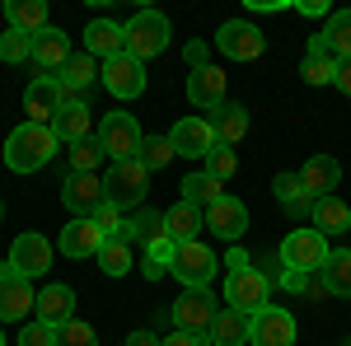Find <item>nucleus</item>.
<instances>
[{
  "mask_svg": "<svg viewBox=\"0 0 351 346\" xmlns=\"http://www.w3.org/2000/svg\"><path fill=\"white\" fill-rule=\"evenodd\" d=\"M248 346H295V314L291 309H258L248 323Z\"/></svg>",
  "mask_w": 351,
  "mask_h": 346,
  "instance_id": "ddd939ff",
  "label": "nucleus"
},
{
  "mask_svg": "<svg viewBox=\"0 0 351 346\" xmlns=\"http://www.w3.org/2000/svg\"><path fill=\"white\" fill-rule=\"evenodd\" d=\"M211 127H216L220 145H239L243 136H248V108H243V103H225L216 112V122H211Z\"/></svg>",
  "mask_w": 351,
  "mask_h": 346,
  "instance_id": "473e14b6",
  "label": "nucleus"
},
{
  "mask_svg": "<svg viewBox=\"0 0 351 346\" xmlns=\"http://www.w3.org/2000/svg\"><path fill=\"white\" fill-rule=\"evenodd\" d=\"M314 230H319L324 239L347 234L351 230V206L342 201V197H319V201H314Z\"/></svg>",
  "mask_w": 351,
  "mask_h": 346,
  "instance_id": "bb28decb",
  "label": "nucleus"
},
{
  "mask_svg": "<svg viewBox=\"0 0 351 346\" xmlns=\"http://www.w3.org/2000/svg\"><path fill=\"white\" fill-rule=\"evenodd\" d=\"M5 24L19 33H43L47 28V5L43 0H10L5 5Z\"/></svg>",
  "mask_w": 351,
  "mask_h": 346,
  "instance_id": "c85d7f7f",
  "label": "nucleus"
},
{
  "mask_svg": "<svg viewBox=\"0 0 351 346\" xmlns=\"http://www.w3.org/2000/svg\"><path fill=\"white\" fill-rule=\"evenodd\" d=\"M169 271L183 281V291H206L211 276L220 271V258L202 239H192V243H178V253H173V267H169Z\"/></svg>",
  "mask_w": 351,
  "mask_h": 346,
  "instance_id": "423d86ee",
  "label": "nucleus"
},
{
  "mask_svg": "<svg viewBox=\"0 0 351 346\" xmlns=\"http://www.w3.org/2000/svg\"><path fill=\"white\" fill-rule=\"evenodd\" d=\"M173 253H178V243H173V239L150 243V248H145V267H141V271H145V281H160L164 271L173 267Z\"/></svg>",
  "mask_w": 351,
  "mask_h": 346,
  "instance_id": "ea45409f",
  "label": "nucleus"
},
{
  "mask_svg": "<svg viewBox=\"0 0 351 346\" xmlns=\"http://www.w3.org/2000/svg\"><path fill=\"white\" fill-rule=\"evenodd\" d=\"M164 346H206V337H188V332H173V337H164Z\"/></svg>",
  "mask_w": 351,
  "mask_h": 346,
  "instance_id": "864d4df0",
  "label": "nucleus"
},
{
  "mask_svg": "<svg viewBox=\"0 0 351 346\" xmlns=\"http://www.w3.org/2000/svg\"><path fill=\"white\" fill-rule=\"evenodd\" d=\"M0 61H5V66H19V61H33V33H19V28H5V33H0Z\"/></svg>",
  "mask_w": 351,
  "mask_h": 346,
  "instance_id": "4c0bfd02",
  "label": "nucleus"
},
{
  "mask_svg": "<svg viewBox=\"0 0 351 346\" xmlns=\"http://www.w3.org/2000/svg\"><path fill=\"white\" fill-rule=\"evenodd\" d=\"M220 197H225V187H220L211 173H188V178H183V201H188L192 211H211Z\"/></svg>",
  "mask_w": 351,
  "mask_h": 346,
  "instance_id": "7c9ffc66",
  "label": "nucleus"
},
{
  "mask_svg": "<svg viewBox=\"0 0 351 346\" xmlns=\"http://www.w3.org/2000/svg\"><path fill=\"white\" fill-rule=\"evenodd\" d=\"M56 248H61L66 258H99V248H104V230H99L94 220H71V225L61 230Z\"/></svg>",
  "mask_w": 351,
  "mask_h": 346,
  "instance_id": "4be33fe9",
  "label": "nucleus"
},
{
  "mask_svg": "<svg viewBox=\"0 0 351 346\" xmlns=\"http://www.w3.org/2000/svg\"><path fill=\"white\" fill-rule=\"evenodd\" d=\"M173 42V28L164 19L160 10H141L132 14V24H127V52L136 61H150V56H164V47Z\"/></svg>",
  "mask_w": 351,
  "mask_h": 346,
  "instance_id": "20e7f679",
  "label": "nucleus"
},
{
  "mask_svg": "<svg viewBox=\"0 0 351 346\" xmlns=\"http://www.w3.org/2000/svg\"><path fill=\"white\" fill-rule=\"evenodd\" d=\"M328 253H332L328 239L309 225V230H291V234L281 239V253H276V258H281L286 271H319V267L328 262Z\"/></svg>",
  "mask_w": 351,
  "mask_h": 346,
  "instance_id": "0eeeda50",
  "label": "nucleus"
},
{
  "mask_svg": "<svg viewBox=\"0 0 351 346\" xmlns=\"http://www.w3.org/2000/svg\"><path fill=\"white\" fill-rule=\"evenodd\" d=\"M0 220H5V201H0Z\"/></svg>",
  "mask_w": 351,
  "mask_h": 346,
  "instance_id": "6e6d98bb",
  "label": "nucleus"
},
{
  "mask_svg": "<svg viewBox=\"0 0 351 346\" xmlns=\"http://www.w3.org/2000/svg\"><path fill=\"white\" fill-rule=\"evenodd\" d=\"M164 220H169V239H173V243H192V239H202V211H192L188 201L169 206V211H164Z\"/></svg>",
  "mask_w": 351,
  "mask_h": 346,
  "instance_id": "72a5a7b5",
  "label": "nucleus"
},
{
  "mask_svg": "<svg viewBox=\"0 0 351 346\" xmlns=\"http://www.w3.org/2000/svg\"><path fill=\"white\" fill-rule=\"evenodd\" d=\"M319 271H324L328 295H351V253H347V248H332L328 262L319 267Z\"/></svg>",
  "mask_w": 351,
  "mask_h": 346,
  "instance_id": "c9c22d12",
  "label": "nucleus"
},
{
  "mask_svg": "<svg viewBox=\"0 0 351 346\" xmlns=\"http://www.w3.org/2000/svg\"><path fill=\"white\" fill-rule=\"evenodd\" d=\"M84 52H89V56H104V61L122 56V52H127V24L94 19V24L84 28Z\"/></svg>",
  "mask_w": 351,
  "mask_h": 346,
  "instance_id": "412c9836",
  "label": "nucleus"
},
{
  "mask_svg": "<svg viewBox=\"0 0 351 346\" xmlns=\"http://www.w3.org/2000/svg\"><path fill=\"white\" fill-rule=\"evenodd\" d=\"M267 295H271V281L258 271V267H248V271H230L225 276V309H239V314H258V309H267Z\"/></svg>",
  "mask_w": 351,
  "mask_h": 346,
  "instance_id": "6e6552de",
  "label": "nucleus"
},
{
  "mask_svg": "<svg viewBox=\"0 0 351 346\" xmlns=\"http://www.w3.org/2000/svg\"><path fill=\"white\" fill-rule=\"evenodd\" d=\"M300 183H304V192L319 201V197H332V187L342 183V164L332 160V155H314V160L300 169Z\"/></svg>",
  "mask_w": 351,
  "mask_h": 346,
  "instance_id": "b1692460",
  "label": "nucleus"
},
{
  "mask_svg": "<svg viewBox=\"0 0 351 346\" xmlns=\"http://www.w3.org/2000/svg\"><path fill=\"white\" fill-rule=\"evenodd\" d=\"M295 10H300V14H304V19H324V14H328V19H332V10H328V0H300Z\"/></svg>",
  "mask_w": 351,
  "mask_h": 346,
  "instance_id": "09e8293b",
  "label": "nucleus"
},
{
  "mask_svg": "<svg viewBox=\"0 0 351 346\" xmlns=\"http://www.w3.org/2000/svg\"><path fill=\"white\" fill-rule=\"evenodd\" d=\"M33 314H38V323H47V328H66V323L75 319V291H71L66 281L43 286V291H38V304H33Z\"/></svg>",
  "mask_w": 351,
  "mask_h": 346,
  "instance_id": "f3484780",
  "label": "nucleus"
},
{
  "mask_svg": "<svg viewBox=\"0 0 351 346\" xmlns=\"http://www.w3.org/2000/svg\"><path fill=\"white\" fill-rule=\"evenodd\" d=\"M271 192H276V201L286 206L291 215H314V197L304 192V183H300V173H276V183H271Z\"/></svg>",
  "mask_w": 351,
  "mask_h": 346,
  "instance_id": "cd10ccee",
  "label": "nucleus"
},
{
  "mask_svg": "<svg viewBox=\"0 0 351 346\" xmlns=\"http://www.w3.org/2000/svg\"><path fill=\"white\" fill-rule=\"evenodd\" d=\"M216 47L230 61H258V56L267 52V38H263V28L248 24V19H225L216 33Z\"/></svg>",
  "mask_w": 351,
  "mask_h": 346,
  "instance_id": "9b49d317",
  "label": "nucleus"
},
{
  "mask_svg": "<svg viewBox=\"0 0 351 346\" xmlns=\"http://www.w3.org/2000/svg\"><path fill=\"white\" fill-rule=\"evenodd\" d=\"M234 169H239V155L230 150V145H216L206 160H202V173H211L216 183H225V178H234Z\"/></svg>",
  "mask_w": 351,
  "mask_h": 346,
  "instance_id": "a19ab883",
  "label": "nucleus"
},
{
  "mask_svg": "<svg viewBox=\"0 0 351 346\" xmlns=\"http://www.w3.org/2000/svg\"><path fill=\"white\" fill-rule=\"evenodd\" d=\"M0 346H5V332H0Z\"/></svg>",
  "mask_w": 351,
  "mask_h": 346,
  "instance_id": "4d7b16f0",
  "label": "nucleus"
},
{
  "mask_svg": "<svg viewBox=\"0 0 351 346\" xmlns=\"http://www.w3.org/2000/svg\"><path fill=\"white\" fill-rule=\"evenodd\" d=\"M248 314H239V309H220L216 323H211V342L216 346H243L248 342Z\"/></svg>",
  "mask_w": 351,
  "mask_h": 346,
  "instance_id": "2f4dec72",
  "label": "nucleus"
},
{
  "mask_svg": "<svg viewBox=\"0 0 351 346\" xmlns=\"http://www.w3.org/2000/svg\"><path fill=\"white\" fill-rule=\"evenodd\" d=\"M99 145H104V155H108L112 164H122V160H141L145 132H141V122H136L132 112H108V117L99 122Z\"/></svg>",
  "mask_w": 351,
  "mask_h": 346,
  "instance_id": "7ed1b4c3",
  "label": "nucleus"
},
{
  "mask_svg": "<svg viewBox=\"0 0 351 346\" xmlns=\"http://www.w3.org/2000/svg\"><path fill=\"white\" fill-rule=\"evenodd\" d=\"M122 346H164V337H155V332H132Z\"/></svg>",
  "mask_w": 351,
  "mask_h": 346,
  "instance_id": "603ef678",
  "label": "nucleus"
},
{
  "mask_svg": "<svg viewBox=\"0 0 351 346\" xmlns=\"http://www.w3.org/2000/svg\"><path fill=\"white\" fill-rule=\"evenodd\" d=\"M206 230H211L216 239H225V243H239V234L248 230V206L234 201V197H220L216 206L206 211Z\"/></svg>",
  "mask_w": 351,
  "mask_h": 346,
  "instance_id": "aec40b11",
  "label": "nucleus"
},
{
  "mask_svg": "<svg viewBox=\"0 0 351 346\" xmlns=\"http://www.w3.org/2000/svg\"><path fill=\"white\" fill-rule=\"evenodd\" d=\"M225 267H230V271H248V267H253V258H248V253H243L239 243H234V248L225 253Z\"/></svg>",
  "mask_w": 351,
  "mask_h": 346,
  "instance_id": "8fccbe9b",
  "label": "nucleus"
},
{
  "mask_svg": "<svg viewBox=\"0 0 351 346\" xmlns=\"http://www.w3.org/2000/svg\"><path fill=\"white\" fill-rule=\"evenodd\" d=\"M220 304L211 291H183L173 299L169 319H173V332H188V337H206L211 342V323H216Z\"/></svg>",
  "mask_w": 351,
  "mask_h": 346,
  "instance_id": "f03ea898",
  "label": "nucleus"
},
{
  "mask_svg": "<svg viewBox=\"0 0 351 346\" xmlns=\"http://www.w3.org/2000/svg\"><path fill=\"white\" fill-rule=\"evenodd\" d=\"M169 145H173V155H183V160H206L220 140H216V127H211L206 117H183V122H173Z\"/></svg>",
  "mask_w": 351,
  "mask_h": 346,
  "instance_id": "2eb2a0df",
  "label": "nucleus"
},
{
  "mask_svg": "<svg viewBox=\"0 0 351 346\" xmlns=\"http://www.w3.org/2000/svg\"><path fill=\"white\" fill-rule=\"evenodd\" d=\"M38 304V291L33 281L19 276L14 267H0V323H24Z\"/></svg>",
  "mask_w": 351,
  "mask_h": 346,
  "instance_id": "4468645a",
  "label": "nucleus"
},
{
  "mask_svg": "<svg viewBox=\"0 0 351 346\" xmlns=\"http://www.w3.org/2000/svg\"><path fill=\"white\" fill-rule=\"evenodd\" d=\"M56 132L52 127H33V122H19L14 132L5 136V169L10 173H38L47 169L56 155Z\"/></svg>",
  "mask_w": 351,
  "mask_h": 346,
  "instance_id": "f257e3e1",
  "label": "nucleus"
},
{
  "mask_svg": "<svg viewBox=\"0 0 351 346\" xmlns=\"http://www.w3.org/2000/svg\"><path fill=\"white\" fill-rule=\"evenodd\" d=\"M108 160L104 155V145H99V136H89L80 145H71V173H99V164Z\"/></svg>",
  "mask_w": 351,
  "mask_h": 346,
  "instance_id": "58836bf2",
  "label": "nucleus"
},
{
  "mask_svg": "<svg viewBox=\"0 0 351 346\" xmlns=\"http://www.w3.org/2000/svg\"><path fill=\"white\" fill-rule=\"evenodd\" d=\"M56 346H99V332H94L89 323L71 319L66 328H56Z\"/></svg>",
  "mask_w": 351,
  "mask_h": 346,
  "instance_id": "37998d69",
  "label": "nucleus"
},
{
  "mask_svg": "<svg viewBox=\"0 0 351 346\" xmlns=\"http://www.w3.org/2000/svg\"><path fill=\"white\" fill-rule=\"evenodd\" d=\"M19 346H56V328H47V323H24L19 328V337H14Z\"/></svg>",
  "mask_w": 351,
  "mask_h": 346,
  "instance_id": "a18cd8bd",
  "label": "nucleus"
},
{
  "mask_svg": "<svg viewBox=\"0 0 351 346\" xmlns=\"http://www.w3.org/2000/svg\"><path fill=\"white\" fill-rule=\"evenodd\" d=\"M145 183H150V169L141 160H122V164H108V173H104V192H108L112 206H136L141 211V201H145Z\"/></svg>",
  "mask_w": 351,
  "mask_h": 346,
  "instance_id": "39448f33",
  "label": "nucleus"
},
{
  "mask_svg": "<svg viewBox=\"0 0 351 346\" xmlns=\"http://www.w3.org/2000/svg\"><path fill=\"white\" fill-rule=\"evenodd\" d=\"M104 201H108L104 173H66V183H61V206L75 215V220H89Z\"/></svg>",
  "mask_w": 351,
  "mask_h": 346,
  "instance_id": "9d476101",
  "label": "nucleus"
},
{
  "mask_svg": "<svg viewBox=\"0 0 351 346\" xmlns=\"http://www.w3.org/2000/svg\"><path fill=\"white\" fill-rule=\"evenodd\" d=\"M104 89H108L112 99H141L145 94V61H136L132 52H122V56H112V61H104Z\"/></svg>",
  "mask_w": 351,
  "mask_h": 346,
  "instance_id": "f8f14e48",
  "label": "nucleus"
},
{
  "mask_svg": "<svg viewBox=\"0 0 351 346\" xmlns=\"http://www.w3.org/2000/svg\"><path fill=\"white\" fill-rule=\"evenodd\" d=\"M183 56H188V71H202V66H211V61H206V56H211V47H206L202 38H197V42H188V47H183Z\"/></svg>",
  "mask_w": 351,
  "mask_h": 346,
  "instance_id": "de8ad7c7",
  "label": "nucleus"
},
{
  "mask_svg": "<svg viewBox=\"0 0 351 346\" xmlns=\"http://www.w3.org/2000/svg\"><path fill=\"white\" fill-rule=\"evenodd\" d=\"M132 243H141V248H150V243H164L169 239V220H164V211H150V206H141V211L127 220V230H122Z\"/></svg>",
  "mask_w": 351,
  "mask_h": 346,
  "instance_id": "a878e982",
  "label": "nucleus"
},
{
  "mask_svg": "<svg viewBox=\"0 0 351 346\" xmlns=\"http://www.w3.org/2000/svg\"><path fill=\"white\" fill-rule=\"evenodd\" d=\"M169 160H173V145H169V136H145V145H141V164L155 173V169H164Z\"/></svg>",
  "mask_w": 351,
  "mask_h": 346,
  "instance_id": "79ce46f5",
  "label": "nucleus"
},
{
  "mask_svg": "<svg viewBox=\"0 0 351 346\" xmlns=\"http://www.w3.org/2000/svg\"><path fill=\"white\" fill-rule=\"evenodd\" d=\"M89 220L104 230V239H112V234H122V230H127V211H122V206H112V201H104Z\"/></svg>",
  "mask_w": 351,
  "mask_h": 346,
  "instance_id": "c03bdc74",
  "label": "nucleus"
},
{
  "mask_svg": "<svg viewBox=\"0 0 351 346\" xmlns=\"http://www.w3.org/2000/svg\"><path fill=\"white\" fill-rule=\"evenodd\" d=\"M71 61V38L61 33V28H43V33H33V66L43 71V75H56L61 66Z\"/></svg>",
  "mask_w": 351,
  "mask_h": 346,
  "instance_id": "6ab92c4d",
  "label": "nucleus"
},
{
  "mask_svg": "<svg viewBox=\"0 0 351 346\" xmlns=\"http://www.w3.org/2000/svg\"><path fill=\"white\" fill-rule=\"evenodd\" d=\"M71 103L66 99V89L56 84V75H33L24 89V112H28V122L33 127H52L56 122V112Z\"/></svg>",
  "mask_w": 351,
  "mask_h": 346,
  "instance_id": "1a4fd4ad",
  "label": "nucleus"
},
{
  "mask_svg": "<svg viewBox=\"0 0 351 346\" xmlns=\"http://www.w3.org/2000/svg\"><path fill=\"white\" fill-rule=\"evenodd\" d=\"M89 127H94V108L84 103V99H71V103L56 112V122H52L56 140H66V145H80V140H89Z\"/></svg>",
  "mask_w": 351,
  "mask_h": 346,
  "instance_id": "5701e85b",
  "label": "nucleus"
},
{
  "mask_svg": "<svg viewBox=\"0 0 351 346\" xmlns=\"http://www.w3.org/2000/svg\"><path fill=\"white\" fill-rule=\"evenodd\" d=\"M332 84H337V89L351 99V56H342V61H337V80H332Z\"/></svg>",
  "mask_w": 351,
  "mask_h": 346,
  "instance_id": "3c124183",
  "label": "nucleus"
},
{
  "mask_svg": "<svg viewBox=\"0 0 351 346\" xmlns=\"http://www.w3.org/2000/svg\"><path fill=\"white\" fill-rule=\"evenodd\" d=\"M319 38L328 42V52L337 56V61L351 56V10H332V19H328V28L319 33Z\"/></svg>",
  "mask_w": 351,
  "mask_h": 346,
  "instance_id": "e433bc0d",
  "label": "nucleus"
},
{
  "mask_svg": "<svg viewBox=\"0 0 351 346\" xmlns=\"http://www.w3.org/2000/svg\"><path fill=\"white\" fill-rule=\"evenodd\" d=\"M300 75H304V84H332V80H337V56L328 52V42H324V38H309Z\"/></svg>",
  "mask_w": 351,
  "mask_h": 346,
  "instance_id": "393cba45",
  "label": "nucleus"
},
{
  "mask_svg": "<svg viewBox=\"0 0 351 346\" xmlns=\"http://www.w3.org/2000/svg\"><path fill=\"white\" fill-rule=\"evenodd\" d=\"M188 103L202 112H220L225 108V71H216V66L188 71Z\"/></svg>",
  "mask_w": 351,
  "mask_h": 346,
  "instance_id": "a211bd4d",
  "label": "nucleus"
},
{
  "mask_svg": "<svg viewBox=\"0 0 351 346\" xmlns=\"http://www.w3.org/2000/svg\"><path fill=\"white\" fill-rule=\"evenodd\" d=\"M5 267H14L19 276H28V281H33V276H43V271L52 267V243L43 239V234H33V230H28V234H19V239L10 243V262H5Z\"/></svg>",
  "mask_w": 351,
  "mask_h": 346,
  "instance_id": "dca6fc26",
  "label": "nucleus"
},
{
  "mask_svg": "<svg viewBox=\"0 0 351 346\" xmlns=\"http://www.w3.org/2000/svg\"><path fill=\"white\" fill-rule=\"evenodd\" d=\"M94 262L104 267V276H127V267H132V239H127V234L104 239V248H99Z\"/></svg>",
  "mask_w": 351,
  "mask_h": 346,
  "instance_id": "f704fd0d",
  "label": "nucleus"
},
{
  "mask_svg": "<svg viewBox=\"0 0 351 346\" xmlns=\"http://www.w3.org/2000/svg\"><path fill=\"white\" fill-rule=\"evenodd\" d=\"M99 71H94V56L84 52V56H71L61 71H56V84L66 89V99H80L84 89H89V80H94Z\"/></svg>",
  "mask_w": 351,
  "mask_h": 346,
  "instance_id": "c756f323",
  "label": "nucleus"
},
{
  "mask_svg": "<svg viewBox=\"0 0 351 346\" xmlns=\"http://www.w3.org/2000/svg\"><path fill=\"white\" fill-rule=\"evenodd\" d=\"M281 291L291 295H309V271H281V281H276Z\"/></svg>",
  "mask_w": 351,
  "mask_h": 346,
  "instance_id": "49530a36",
  "label": "nucleus"
},
{
  "mask_svg": "<svg viewBox=\"0 0 351 346\" xmlns=\"http://www.w3.org/2000/svg\"><path fill=\"white\" fill-rule=\"evenodd\" d=\"M342 346H351V337H347V342H342Z\"/></svg>",
  "mask_w": 351,
  "mask_h": 346,
  "instance_id": "13d9d810",
  "label": "nucleus"
},
{
  "mask_svg": "<svg viewBox=\"0 0 351 346\" xmlns=\"http://www.w3.org/2000/svg\"><path fill=\"white\" fill-rule=\"evenodd\" d=\"M248 10H258V14H267V10H286V0H248Z\"/></svg>",
  "mask_w": 351,
  "mask_h": 346,
  "instance_id": "5fc2aeb1",
  "label": "nucleus"
}]
</instances>
